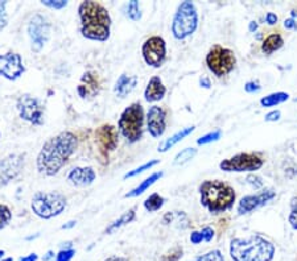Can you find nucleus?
<instances>
[{
    "mask_svg": "<svg viewBox=\"0 0 297 261\" xmlns=\"http://www.w3.org/2000/svg\"><path fill=\"white\" fill-rule=\"evenodd\" d=\"M78 147L77 136L70 131H64L44 142L36 158V166L40 174L55 176L59 173Z\"/></svg>",
    "mask_w": 297,
    "mask_h": 261,
    "instance_id": "obj_1",
    "label": "nucleus"
},
{
    "mask_svg": "<svg viewBox=\"0 0 297 261\" xmlns=\"http://www.w3.org/2000/svg\"><path fill=\"white\" fill-rule=\"evenodd\" d=\"M81 20V33L94 41H107L110 37V13L98 2H82L78 8Z\"/></svg>",
    "mask_w": 297,
    "mask_h": 261,
    "instance_id": "obj_2",
    "label": "nucleus"
},
{
    "mask_svg": "<svg viewBox=\"0 0 297 261\" xmlns=\"http://www.w3.org/2000/svg\"><path fill=\"white\" fill-rule=\"evenodd\" d=\"M230 256L233 261H271L275 245L260 234L235 238L230 243Z\"/></svg>",
    "mask_w": 297,
    "mask_h": 261,
    "instance_id": "obj_3",
    "label": "nucleus"
},
{
    "mask_svg": "<svg viewBox=\"0 0 297 261\" xmlns=\"http://www.w3.org/2000/svg\"><path fill=\"white\" fill-rule=\"evenodd\" d=\"M201 205L211 214H221L234 206L235 190L222 181H204L200 185Z\"/></svg>",
    "mask_w": 297,
    "mask_h": 261,
    "instance_id": "obj_4",
    "label": "nucleus"
},
{
    "mask_svg": "<svg viewBox=\"0 0 297 261\" xmlns=\"http://www.w3.org/2000/svg\"><path fill=\"white\" fill-rule=\"evenodd\" d=\"M143 126H144V111L140 103L129 104L123 111L118 122L120 133L131 144L142 139Z\"/></svg>",
    "mask_w": 297,
    "mask_h": 261,
    "instance_id": "obj_5",
    "label": "nucleus"
},
{
    "mask_svg": "<svg viewBox=\"0 0 297 261\" xmlns=\"http://www.w3.org/2000/svg\"><path fill=\"white\" fill-rule=\"evenodd\" d=\"M198 26V13L196 4L192 2H182L177 7L173 21L172 33L176 40H185L196 32Z\"/></svg>",
    "mask_w": 297,
    "mask_h": 261,
    "instance_id": "obj_6",
    "label": "nucleus"
},
{
    "mask_svg": "<svg viewBox=\"0 0 297 261\" xmlns=\"http://www.w3.org/2000/svg\"><path fill=\"white\" fill-rule=\"evenodd\" d=\"M66 207V198L60 193H36L31 202L33 214L41 219H52L60 215Z\"/></svg>",
    "mask_w": 297,
    "mask_h": 261,
    "instance_id": "obj_7",
    "label": "nucleus"
},
{
    "mask_svg": "<svg viewBox=\"0 0 297 261\" xmlns=\"http://www.w3.org/2000/svg\"><path fill=\"white\" fill-rule=\"evenodd\" d=\"M206 65L215 77H225L235 68V53L231 49L223 48L221 45H213L206 55Z\"/></svg>",
    "mask_w": 297,
    "mask_h": 261,
    "instance_id": "obj_8",
    "label": "nucleus"
},
{
    "mask_svg": "<svg viewBox=\"0 0 297 261\" xmlns=\"http://www.w3.org/2000/svg\"><path fill=\"white\" fill-rule=\"evenodd\" d=\"M264 160L255 152H242L233 157L223 160L220 164V169L223 171H256L262 168Z\"/></svg>",
    "mask_w": 297,
    "mask_h": 261,
    "instance_id": "obj_9",
    "label": "nucleus"
},
{
    "mask_svg": "<svg viewBox=\"0 0 297 261\" xmlns=\"http://www.w3.org/2000/svg\"><path fill=\"white\" fill-rule=\"evenodd\" d=\"M17 111L21 119L26 120L33 126H42L44 124V115L45 107L42 104L41 99L31 94H23L17 99Z\"/></svg>",
    "mask_w": 297,
    "mask_h": 261,
    "instance_id": "obj_10",
    "label": "nucleus"
},
{
    "mask_svg": "<svg viewBox=\"0 0 297 261\" xmlns=\"http://www.w3.org/2000/svg\"><path fill=\"white\" fill-rule=\"evenodd\" d=\"M28 36L31 40V50L40 53L50 37V24L41 15H35L28 23Z\"/></svg>",
    "mask_w": 297,
    "mask_h": 261,
    "instance_id": "obj_11",
    "label": "nucleus"
},
{
    "mask_svg": "<svg viewBox=\"0 0 297 261\" xmlns=\"http://www.w3.org/2000/svg\"><path fill=\"white\" fill-rule=\"evenodd\" d=\"M142 54L147 65L152 68H160L167 57V45L163 37L152 36L144 41L142 46Z\"/></svg>",
    "mask_w": 297,
    "mask_h": 261,
    "instance_id": "obj_12",
    "label": "nucleus"
},
{
    "mask_svg": "<svg viewBox=\"0 0 297 261\" xmlns=\"http://www.w3.org/2000/svg\"><path fill=\"white\" fill-rule=\"evenodd\" d=\"M25 73L23 58L19 53L8 52L0 54V75L8 81H16Z\"/></svg>",
    "mask_w": 297,
    "mask_h": 261,
    "instance_id": "obj_13",
    "label": "nucleus"
},
{
    "mask_svg": "<svg viewBox=\"0 0 297 261\" xmlns=\"http://www.w3.org/2000/svg\"><path fill=\"white\" fill-rule=\"evenodd\" d=\"M25 155L12 153L0 161V184L7 185L19 176L24 169Z\"/></svg>",
    "mask_w": 297,
    "mask_h": 261,
    "instance_id": "obj_14",
    "label": "nucleus"
},
{
    "mask_svg": "<svg viewBox=\"0 0 297 261\" xmlns=\"http://www.w3.org/2000/svg\"><path fill=\"white\" fill-rule=\"evenodd\" d=\"M275 197H276V191H274L272 189H265V190L260 191L258 194L246 195L239 202L238 214L239 215H245V214L252 213L254 210H258L260 207L265 206Z\"/></svg>",
    "mask_w": 297,
    "mask_h": 261,
    "instance_id": "obj_15",
    "label": "nucleus"
},
{
    "mask_svg": "<svg viewBox=\"0 0 297 261\" xmlns=\"http://www.w3.org/2000/svg\"><path fill=\"white\" fill-rule=\"evenodd\" d=\"M147 128L153 139L161 137L167 128V111L160 106L149 107L147 113Z\"/></svg>",
    "mask_w": 297,
    "mask_h": 261,
    "instance_id": "obj_16",
    "label": "nucleus"
},
{
    "mask_svg": "<svg viewBox=\"0 0 297 261\" xmlns=\"http://www.w3.org/2000/svg\"><path fill=\"white\" fill-rule=\"evenodd\" d=\"M98 145L104 152H110L118 147L119 141V132L113 124H103L95 131Z\"/></svg>",
    "mask_w": 297,
    "mask_h": 261,
    "instance_id": "obj_17",
    "label": "nucleus"
},
{
    "mask_svg": "<svg viewBox=\"0 0 297 261\" xmlns=\"http://www.w3.org/2000/svg\"><path fill=\"white\" fill-rule=\"evenodd\" d=\"M100 89V82L99 78H98V74H95L94 71H86L84 73L81 78V82L78 84L77 91L78 95L82 98V99H90V98H94L99 93Z\"/></svg>",
    "mask_w": 297,
    "mask_h": 261,
    "instance_id": "obj_18",
    "label": "nucleus"
},
{
    "mask_svg": "<svg viewBox=\"0 0 297 261\" xmlns=\"http://www.w3.org/2000/svg\"><path fill=\"white\" fill-rule=\"evenodd\" d=\"M95 170L91 166H77L68 174V181L73 186L86 187L95 181Z\"/></svg>",
    "mask_w": 297,
    "mask_h": 261,
    "instance_id": "obj_19",
    "label": "nucleus"
},
{
    "mask_svg": "<svg viewBox=\"0 0 297 261\" xmlns=\"http://www.w3.org/2000/svg\"><path fill=\"white\" fill-rule=\"evenodd\" d=\"M167 89H165L164 83H163L161 78L155 75L149 79L148 84H147L146 90H144V99L149 103L153 102H158L165 97Z\"/></svg>",
    "mask_w": 297,
    "mask_h": 261,
    "instance_id": "obj_20",
    "label": "nucleus"
},
{
    "mask_svg": "<svg viewBox=\"0 0 297 261\" xmlns=\"http://www.w3.org/2000/svg\"><path fill=\"white\" fill-rule=\"evenodd\" d=\"M136 84H138V77H135V75L122 74L118 78V81L115 82L114 93L117 94V97L126 98L128 94L132 93Z\"/></svg>",
    "mask_w": 297,
    "mask_h": 261,
    "instance_id": "obj_21",
    "label": "nucleus"
},
{
    "mask_svg": "<svg viewBox=\"0 0 297 261\" xmlns=\"http://www.w3.org/2000/svg\"><path fill=\"white\" fill-rule=\"evenodd\" d=\"M194 128H196L194 126L186 127V128H182L181 131L176 132L175 135H172L171 137H168V139L163 140V141L160 142V145H158V152H167L171 148H173L176 144L181 142L185 139V137H187L191 133H193Z\"/></svg>",
    "mask_w": 297,
    "mask_h": 261,
    "instance_id": "obj_22",
    "label": "nucleus"
},
{
    "mask_svg": "<svg viewBox=\"0 0 297 261\" xmlns=\"http://www.w3.org/2000/svg\"><path fill=\"white\" fill-rule=\"evenodd\" d=\"M164 176V173L163 171H156V173H153V174H151L148 178H146L144 181H142L138 186L135 187V189H132V190L129 191V193H127L124 197L126 198H136V197H139V195H142L144 191H147L149 189V187L152 186V185L155 184L156 181H158L160 178Z\"/></svg>",
    "mask_w": 297,
    "mask_h": 261,
    "instance_id": "obj_23",
    "label": "nucleus"
},
{
    "mask_svg": "<svg viewBox=\"0 0 297 261\" xmlns=\"http://www.w3.org/2000/svg\"><path fill=\"white\" fill-rule=\"evenodd\" d=\"M284 45V39L280 33H271L269 36H267V39L263 41L262 44V52L264 54L269 55L274 52L279 50L281 46Z\"/></svg>",
    "mask_w": 297,
    "mask_h": 261,
    "instance_id": "obj_24",
    "label": "nucleus"
},
{
    "mask_svg": "<svg viewBox=\"0 0 297 261\" xmlns=\"http://www.w3.org/2000/svg\"><path fill=\"white\" fill-rule=\"evenodd\" d=\"M135 218H136V209L135 207H132V209H129L128 211H126L124 214H122V215L119 216V219L114 220L110 226L107 227L104 232H106L107 235H111V234H114L117 229L122 228L123 226H126V224H128V223L133 222Z\"/></svg>",
    "mask_w": 297,
    "mask_h": 261,
    "instance_id": "obj_25",
    "label": "nucleus"
},
{
    "mask_svg": "<svg viewBox=\"0 0 297 261\" xmlns=\"http://www.w3.org/2000/svg\"><path fill=\"white\" fill-rule=\"evenodd\" d=\"M288 99H289V94L284 93V91H278V93H272L267 95V97L262 98L260 104L263 107H275L278 106V104L284 103Z\"/></svg>",
    "mask_w": 297,
    "mask_h": 261,
    "instance_id": "obj_26",
    "label": "nucleus"
},
{
    "mask_svg": "<svg viewBox=\"0 0 297 261\" xmlns=\"http://www.w3.org/2000/svg\"><path fill=\"white\" fill-rule=\"evenodd\" d=\"M165 199L157 193L151 194L146 200H144V209L148 211V213H155V211H158L164 206Z\"/></svg>",
    "mask_w": 297,
    "mask_h": 261,
    "instance_id": "obj_27",
    "label": "nucleus"
},
{
    "mask_svg": "<svg viewBox=\"0 0 297 261\" xmlns=\"http://www.w3.org/2000/svg\"><path fill=\"white\" fill-rule=\"evenodd\" d=\"M196 155H197V149L196 148H191V147H189V148L182 149L181 152H178L177 156H176L175 160H173V165H176V166H182V165L192 161V160L196 157Z\"/></svg>",
    "mask_w": 297,
    "mask_h": 261,
    "instance_id": "obj_28",
    "label": "nucleus"
},
{
    "mask_svg": "<svg viewBox=\"0 0 297 261\" xmlns=\"http://www.w3.org/2000/svg\"><path fill=\"white\" fill-rule=\"evenodd\" d=\"M126 15L132 21H139L142 19V11H140V4L138 0H132L126 4Z\"/></svg>",
    "mask_w": 297,
    "mask_h": 261,
    "instance_id": "obj_29",
    "label": "nucleus"
},
{
    "mask_svg": "<svg viewBox=\"0 0 297 261\" xmlns=\"http://www.w3.org/2000/svg\"><path fill=\"white\" fill-rule=\"evenodd\" d=\"M160 164V161L158 160H151L149 162H146L144 165H142V166H139V168L133 169V170L128 171V173L124 174V180H127V178H132V177H136V176H139V174L144 173L146 170H149V169H152L153 166H156V165Z\"/></svg>",
    "mask_w": 297,
    "mask_h": 261,
    "instance_id": "obj_30",
    "label": "nucleus"
},
{
    "mask_svg": "<svg viewBox=\"0 0 297 261\" xmlns=\"http://www.w3.org/2000/svg\"><path fill=\"white\" fill-rule=\"evenodd\" d=\"M192 261H225V257H223L222 252L220 249H213V251H209L205 255L197 256Z\"/></svg>",
    "mask_w": 297,
    "mask_h": 261,
    "instance_id": "obj_31",
    "label": "nucleus"
},
{
    "mask_svg": "<svg viewBox=\"0 0 297 261\" xmlns=\"http://www.w3.org/2000/svg\"><path fill=\"white\" fill-rule=\"evenodd\" d=\"M221 136H222V131L221 129H215V131H211V132L206 133L202 137L197 140L198 145H206L210 144V142H215L221 139Z\"/></svg>",
    "mask_w": 297,
    "mask_h": 261,
    "instance_id": "obj_32",
    "label": "nucleus"
},
{
    "mask_svg": "<svg viewBox=\"0 0 297 261\" xmlns=\"http://www.w3.org/2000/svg\"><path fill=\"white\" fill-rule=\"evenodd\" d=\"M12 219V213H11L10 207L0 203V229H3L4 227L8 226V223Z\"/></svg>",
    "mask_w": 297,
    "mask_h": 261,
    "instance_id": "obj_33",
    "label": "nucleus"
},
{
    "mask_svg": "<svg viewBox=\"0 0 297 261\" xmlns=\"http://www.w3.org/2000/svg\"><path fill=\"white\" fill-rule=\"evenodd\" d=\"M182 253H184L182 248H181V247H176V248L172 249L171 252H168L167 255L163 256L160 261H178L182 257Z\"/></svg>",
    "mask_w": 297,
    "mask_h": 261,
    "instance_id": "obj_34",
    "label": "nucleus"
},
{
    "mask_svg": "<svg viewBox=\"0 0 297 261\" xmlns=\"http://www.w3.org/2000/svg\"><path fill=\"white\" fill-rule=\"evenodd\" d=\"M289 223L292 228L297 231V195L291 199V214H289Z\"/></svg>",
    "mask_w": 297,
    "mask_h": 261,
    "instance_id": "obj_35",
    "label": "nucleus"
},
{
    "mask_svg": "<svg viewBox=\"0 0 297 261\" xmlns=\"http://www.w3.org/2000/svg\"><path fill=\"white\" fill-rule=\"evenodd\" d=\"M75 255V249L70 248V249H61V251L56 255V260L55 261H71V258L74 257Z\"/></svg>",
    "mask_w": 297,
    "mask_h": 261,
    "instance_id": "obj_36",
    "label": "nucleus"
},
{
    "mask_svg": "<svg viewBox=\"0 0 297 261\" xmlns=\"http://www.w3.org/2000/svg\"><path fill=\"white\" fill-rule=\"evenodd\" d=\"M41 4L49 7V8H53V10H62L68 6V2L66 0H42Z\"/></svg>",
    "mask_w": 297,
    "mask_h": 261,
    "instance_id": "obj_37",
    "label": "nucleus"
},
{
    "mask_svg": "<svg viewBox=\"0 0 297 261\" xmlns=\"http://www.w3.org/2000/svg\"><path fill=\"white\" fill-rule=\"evenodd\" d=\"M6 7L7 2L0 0V31L6 28L7 24H8V15H7Z\"/></svg>",
    "mask_w": 297,
    "mask_h": 261,
    "instance_id": "obj_38",
    "label": "nucleus"
},
{
    "mask_svg": "<svg viewBox=\"0 0 297 261\" xmlns=\"http://www.w3.org/2000/svg\"><path fill=\"white\" fill-rule=\"evenodd\" d=\"M246 181H247L252 187H255V189H260V187L263 186V180L259 177V176H255V174H250V176H247Z\"/></svg>",
    "mask_w": 297,
    "mask_h": 261,
    "instance_id": "obj_39",
    "label": "nucleus"
},
{
    "mask_svg": "<svg viewBox=\"0 0 297 261\" xmlns=\"http://www.w3.org/2000/svg\"><path fill=\"white\" fill-rule=\"evenodd\" d=\"M260 89H262V86H260V83L258 81H250L245 84V91L249 94L258 93Z\"/></svg>",
    "mask_w": 297,
    "mask_h": 261,
    "instance_id": "obj_40",
    "label": "nucleus"
},
{
    "mask_svg": "<svg viewBox=\"0 0 297 261\" xmlns=\"http://www.w3.org/2000/svg\"><path fill=\"white\" fill-rule=\"evenodd\" d=\"M191 243L192 244H200L201 242H205L204 235H202V232L201 231H193L191 234Z\"/></svg>",
    "mask_w": 297,
    "mask_h": 261,
    "instance_id": "obj_41",
    "label": "nucleus"
},
{
    "mask_svg": "<svg viewBox=\"0 0 297 261\" xmlns=\"http://www.w3.org/2000/svg\"><path fill=\"white\" fill-rule=\"evenodd\" d=\"M201 232H202V235H204L205 242H211L214 235H215V234H214V229L211 228V227H205V228L201 229Z\"/></svg>",
    "mask_w": 297,
    "mask_h": 261,
    "instance_id": "obj_42",
    "label": "nucleus"
},
{
    "mask_svg": "<svg viewBox=\"0 0 297 261\" xmlns=\"http://www.w3.org/2000/svg\"><path fill=\"white\" fill-rule=\"evenodd\" d=\"M280 116L281 112L279 110L271 111V112L265 115V122H278V120L280 119Z\"/></svg>",
    "mask_w": 297,
    "mask_h": 261,
    "instance_id": "obj_43",
    "label": "nucleus"
},
{
    "mask_svg": "<svg viewBox=\"0 0 297 261\" xmlns=\"http://www.w3.org/2000/svg\"><path fill=\"white\" fill-rule=\"evenodd\" d=\"M265 23H267L268 25H275V24L278 23V16H276L274 12H268L267 15H265Z\"/></svg>",
    "mask_w": 297,
    "mask_h": 261,
    "instance_id": "obj_44",
    "label": "nucleus"
},
{
    "mask_svg": "<svg viewBox=\"0 0 297 261\" xmlns=\"http://www.w3.org/2000/svg\"><path fill=\"white\" fill-rule=\"evenodd\" d=\"M284 26L287 29H297V21L294 19H287L284 21Z\"/></svg>",
    "mask_w": 297,
    "mask_h": 261,
    "instance_id": "obj_45",
    "label": "nucleus"
},
{
    "mask_svg": "<svg viewBox=\"0 0 297 261\" xmlns=\"http://www.w3.org/2000/svg\"><path fill=\"white\" fill-rule=\"evenodd\" d=\"M39 260V256L36 253H30L28 256H24V257L19 258V261H37Z\"/></svg>",
    "mask_w": 297,
    "mask_h": 261,
    "instance_id": "obj_46",
    "label": "nucleus"
},
{
    "mask_svg": "<svg viewBox=\"0 0 297 261\" xmlns=\"http://www.w3.org/2000/svg\"><path fill=\"white\" fill-rule=\"evenodd\" d=\"M200 84L202 87H205V89H210V86H211V83H210V79L206 77H202L200 79Z\"/></svg>",
    "mask_w": 297,
    "mask_h": 261,
    "instance_id": "obj_47",
    "label": "nucleus"
},
{
    "mask_svg": "<svg viewBox=\"0 0 297 261\" xmlns=\"http://www.w3.org/2000/svg\"><path fill=\"white\" fill-rule=\"evenodd\" d=\"M75 226H77V220H69L68 223H65L61 228L62 229H71L73 227H75Z\"/></svg>",
    "mask_w": 297,
    "mask_h": 261,
    "instance_id": "obj_48",
    "label": "nucleus"
},
{
    "mask_svg": "<svg viewBox=\"0 0 297 261\" xmlns=\"http://www.w3.org/2000/svg\"><path fill=\"white\" fill-rule=\"evenodd\" d=\"M52 260H56L55 258V252L53 251H48L46 252V255L42 257V261H52Z\"/></svg>",
    "mask_w": 297,
    "mask_h": 261,
    "instance_id": "obj_49",
    "label": "nucleus"
},
{
    "mask_svg": "<svg viewBox=\"0 0 297 261\" xmlns=\"http://www.w3.org/2000/svg\"><path fill=\"white\" fill-rule=\"evenodd\" d=\"M104 261H128V258L120 257V256H111V257L106 258Z\"/></svg>",
    "mask_w": 297,
    "mask_h": 261,
    "instance_id": "obj_50",
    "label": "nucleus"
},
{
    "mask_svg": "<svg viewBox=\"0 0 297 261\" xmlns=\"http://www.w3.org/2000/svg\"><path fill=\"white\" fill-rule=\"evenodd\" d=\"M256 29H258V23H256V21H251V23L249 24V31L250 32H255Z\"/></svg>",
    "mask_w": 297,
    "mask_h": 261,
    "instance_id": "obj_51",
    "label": "nucleus"
},
{
    "mask_svg": "<svg viewBox=\"0 0 297 261\" xmlns=\"http://www.w3.org/2000/svg\"><path fill=\"white\" fill-rule=\"evenodd\" d=\"M292 19H297V13L294 12V11H293V12H292Z\"/></svg>",
    "mask_w": 297,
    "mask_h": 261,
    "instance_id": "obj_52",
    "label": "nucleus"
},
{
    "mask_svg": "<svg viewBox=\"0 0 297 261\" xmlns=\"http://www.w3.org/2000/svg\"><path fill=\"white\" fill-rule=\"evenodd\" d=\"M0 261H13V260H12V257H7V258H4V260H0Z\"/></svg>",
    "mask_w": 297,
    "mask_h": 261,
    "instance_id": "obj_53",
    "label": "nucleus"
},
{
    "mask_svg": "<svg viewBox=\"0 0 297 261\" xmlns=\"http://www.w3.org/2000/svg\"><path fill=\"white\" fill-rule=\"evenodd\" d=\"M3 255H4V251L3 249H0V258L3 257Z\"/></svg>",
    "mask_w": 297,
    "mask_h": 261,
    "instance_id": "obj_54",
    "label": "nucleus"
},
{
    "mask_svg": "<svg viewBox=\"0 0 297 261\" xmlns=\"http://www.w3.org/2000/svg\"><path fill=\"white\" fill-rule=\"evenodd\" d=\"M0 135H2V133H0Z\"/></svg>",
    "mask_w": 297,
    "mask_h": 261,
    "instance_id": "obj_55",
    "label": "nucleus"
},
{
    "mask_svg": "<svg viewBox=\"0 0 297 261\" xmlns=\"http://www.w3.org/2000/svg\"><path fill=\"white\" fill-rule=\"evenodd\" d=\"M296 100H297V99H296Z\"/></svg>",
    "mask_w": 297,
    "mask_h": 261,
    "instance_id": "obj_56",
    "label": "nucleus"
}]
</instances>
